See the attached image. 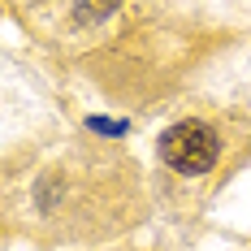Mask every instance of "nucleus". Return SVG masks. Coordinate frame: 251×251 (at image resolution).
<instances>
[{"instance_id":"f257e3e1","label":"nucleus","mask_w":251,"mask_h":251,"mask_svg":"<svg viewBox=\"0 0 251 251\" xmlns=\"http://www.w3.org/2000/svg\"><path fill=\"white\" fill-rule=\"evenodd\" d=\"M160 156L174 165L177 174H208L217 165V156H221V143H217V130L212 126L182 122L160 139Z\"/></svg>"},{"instance_id":"f03ea898","label":"nucleus","mask_w":251,"mask_h":251,"mask_svg":"<svg viewBox=\"0 0 251 251\" xmlns=\"http://www.w3.org/2000/svg\"><path fill=\"white\" fill-rule=\"evenodd\" d=\"M117 4H122V0H78V13H82L87 22H96V18H108Z\"/></svg>"}]
</instances>
